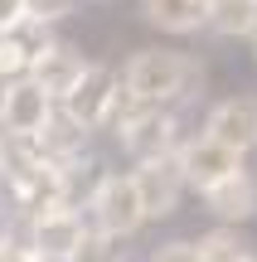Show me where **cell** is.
Returning <instances> with one entry per match:
<instances>
[{"instance_id": "6da1fadb", "label": "cell", "mask_w": 257, "mask_h": 262, "mask_svg": "<svg viewBox=\"0 0 257 262\" xmlns=\"http://www.w3.org/2000/svg\"><path fill=\"white\" fill-rule=\"evenodd\" d=\"M122 83L146 107H175L204 88V63L180 49H136L122 68Z\"/></svg>"}, {"instance_id": "7a4b0ae2", "label": "cell", "mask_w": 257, "mask_h": 262, "mask_svg": "<svg viewBox=\"0 0 257 262\" xmlns=\"http://www.w3.org/2000/svg\"><path fill=\"white\" fill-rule=\"evenodd\" d=\"M116 141L131 156V165H141V160H175L180 146H184V126L170 107H141L131 122L116 131Z\"/></svg>"}, {"instance_id": "3957f363", "label": "cell", "mask_w": 257, "mask_h": 262, "mask_svg": "<svg viewBox=\"0 0 257 262\" xmlns=\"http://www.w3.org/2000/svg\"><path fill=\"white\" fill-rule=\"evenodd\" d=\"M87 214H92L97 228H107V233H141V224H151L146 219V204H141V189H136L131 170H107V180L97 185V194L87 199Z\"/></svg>"}, {"instance_id": "277c9868", "label": "cell", "mask_w": 257, "mask_h": 262, "mask_svg": "<svg viewBox=\"0 0 257 262\" xmlns=\"http://www.w3.org/2000/svg\"><path fill=\"white\" fill-rule=\"evenodd\" d=\"M180 170H184V185L190 189H214L219 180H228V175H238L243 170V156L238 150H228L223 141H214V136H184V146H180Z\"/></svg>"}, {"instance_id": "5b68a950", "label": "cell", "mask_w": 257, "mask_h": 262, "mask_svg": "<svg viewBox=\"0 0 257 262\" xmlns=\"http://www.w3.org/2000/svg\"><path fill=\"white\" fill-rule=\"evenodd\" d=\"M54 44H58L54 25H44V19H34V15L10 19V25L0 29V73L5 78H25Z\"/></svg>"}, {"instance_id": "8992f818", "label": "cell", "mask_w": 257, "mask_h": 262, "mask_svg": "<svg viewBox=\"0 0 257 262\" xmlns=\"http://www.w3.org/2000/svg\"><path fill=\"white\" fill-rule=\"evenodd\" d=\"M116 93H122V78H116V68H107V63H87V73L78 78V88H73V93H68L58 107H68V112H73L83 126L102 131V126H107V112H112V102H116Z\"/></svg>"}, {"instance_id": "52a82bcc", "label": "cell", "mask_w": 257, "mask_h": 262, "mask_svg": "<svg viewBox=\"0 0 257 262\" xmlns=\"http://www.w3.org/2000/svg\"><path fill=\"white\" fill-rule=\"evenodd\" d=\"M131 180L141 189V204H146V219H170L184 199V170L180 160H141L131 165Z\"/></svg>"}, {"instance_id": "ba28073f", "label": "cell", "mask_w": 257, "mask_h": 262, "mask_svg": "<svg viewBox=\"0 0 257 262\" xmlns=\"http://www.w3.org/2000/svg\"><path fill=\"white\" fill-rule=\"evenodd\" d=\"M87 228H92V224H83L78 209H54V214L29 219V224H25V243L34 248L44 262H68V257H73V248L83 243Z\"/></svg>"}, {"instance_id": "9c48e42d", "label": "cell", "mask_w": 257, "mask_h": 262, "mask_svg": "<svg viewBox=\"0 0 257 262\" xmlns=\"http://www.w3.org/2000/svg\"><path fill=\"white\" fill-rule=\"evenodd\" d=\"M204 136L223 141L238 156L257 150V97H223V102H214L209 117H204Z\"/></svg>"}, {"instance_id": "30bf717a", "label": "cell", "mask_w": 257, "mask_h": 262, "mask_svg": "<svg viewBox=\"0 0 257 262\" xmlns=\"http://www.w3.org/2000/svg\"><path fill=\"white\" fill-rule=\"evenodd\" d=\"M10 199H15L19 219H44L54 214V209H68V189H63V170H58V160H49V165H39L34 175L15 180V185H5Z\"/></svg>"}, {"instance_id": "8fae6325", "label": "cell", "mask_w": 257, "mask_h": 262, "mask_svg": "<svg viewBox=\"0 0 257 262\" xmlns=\"http://www.w3.org/2000/svg\"><path fill=\"white\" fill-rule=\"evenodd\" d=\"M54 107H58V102L25 73V78H15V83H10V102H5V122H0V126L15 131V136H39L44 122L54 117Z\"/></svg>"}, {"instance_id": "7c38bea8", "label": "cell", "mask_w": 257, "mask_h": 262, "mask_svg": "<svg viewBox=\"0 0 257 262\" xmlns=\"http://www.w3.org/2000/svg\"><path fill=\"white\" fill-rule=\"evenodd\" d=\"M204 209H209L219 224H248L257 214V180L252 170H238V175L219 180L214 189H204Z\"/></svg>"}, {"instance_id": "4fadbf2b", "label": "cell", "mask_w": 257, "mask_h": 262, "mask_svg": "<svg viewBox=\"0 0 257 262\" xmlns=\"http://www.w3.org/2000/svg\"><path fill=\"white\" fill-rule=\"evenodd\" d=\"M83 73H87V58L78 54L73 44H63V39H58V44L49 49V54L39 58L34 68H29V78H34V83L44 88L54 102H63V97L78 88V78H83Z\"/></svg>"}, {"instance_id": "5bb4252c", "label": "cell", "mask_w": 257, "mask_h": 262, "mask_svg": "<svg viewBox=\"0 0 257 262\" xmlns=\"http://www.w3.org/2000/svg\"><path fill=\"white\" fill-rule=\"evenodd\" d=\"M141 19L165 34H199L209 29V0H141Z\"/></svg>"}, {"instance_id": "9a60e30c", "label": "cell", "mask_w": 257, "mask_h": 262, "mask_svg": "<svg viewBox=\"0 0 257 262\" xmlns=\"http://www.w3.org/2000/svg\"><path fill=\"white\" fill-rule=\"evenodd\" d=\"M87 141H92V126H83L68 107H54V117H49L44 131H39V146H44L49 160H73V156H83Z\"/></svg>"}, {"instance_id": "2e32d148", "label": "cell", "mask_w": 257, "mask_h": 262, "mask_svg": "<svg viewBox=\"0 0 257 262\" xmlns=\"http://www.w3.org/2000/svg\"><path fill=\"white\" fill-rule=\"evenodd\" d=\"M39 165H49L39 136H15V131H0V180H5V185L34 175Z\"/></svg>"}, {"instance_id": "e0dca14e", "label": "cell", "mask_w": 257, "mask_h": 262, "mask_svg": "<svg viewBox=\"0 0 257 262\" xmlns=\"http://www.w3.org/2000/svg\"><path fill=\"white\" fill-rule=\"evenodd\" d=\"M209 34L252 39L257 34V0H209Z\"/></svg>"}, {"instance_id": "ac0fdd59", "label": "cell", "mask_w": 257, "mask_h": 262, "mask_svg": "<svg viewBox=\"0 0 257 262\" xmlns=\"http://www.w3.org/2000/svg\"><path fill=\"white\" fill-rule=\"evenodd\" d=\"M58 170H63V189H68V209H83L87 199L97 194V185L107 180V170H102V160L97 156H73V160H58Z\"/></svg>"}, {"instance_id": "d6986e66", "label": "cell", "mask_w": 257, "mask_h": 262, "mask_svg": "<svg viewBox=\"0 0 257 262\" xmlns=\"http://www.w3.org/2000/svg\"><path fill=\"white\" fill-rule=\"evenodd\" d=\"M194 248H199V262H248L252 257L233 224H219V228H209V233H199Z\"/></svg>"}, {"instance_id": "ffe728a7", "label": "cell", "mask_w": 257, "mask_h": 262, "mask_svg": "<svg viewBox=\"0 0 257 262\" xmlns=\"http://www.w3.org/2000/svg\"><path fill=\"white\" fill-rule=\"evenodd\" d=\"M68 262H126V238L122 233H107V228H87L83 243L73 248V257Z\"/></svg>"}, {"instance_id": "44dd1931", "label": "cell", "mask_w": 257, "mask_h": 262, "mask_svg": "<svg viewBox=\"0 0 257 262\" xmlns=\"http://www.w3.org/2000/svg\"><path fill=\"white\" fill-rule=\"evenodd\" d=\"M73 10H78V0H25V15L44 19V25H63Z\"/></svg>"}, {"instance_id": "7402d4cb", "label": "cell", "mask_w": 257, "mask_h": 262, "mask_svg": "<svg viewBox=\"0 0 257 262\" xmlns=\"http://www.w3.org/2000/svg\"><path fill=\"white\" fill-rule=\"evenodd\" d=\"M146 262H199V248L184 243V238H170V243L151 248V257H146Z\"/></svg>"}, {"instance_id": "603a6c76", "label": "cell", "mask_w": 257, "mask_h": 262, "mask_svg": "<svg viewBox=\"0 0 257 262\" xmlns=\"http://www.w3.org/2000/svg\"><path fill=\"white\" fill-rule=\"evenodd\" d=\"M0 262H44V257H39L34 248L25 243V233H19V238H10V243L0 248Z\"/></svg>"}, {"instance_id": "cb8c5ba5", "label": "cell", "mask_w": 257, "mask_h": 262, "mask_svg": "<svg viewBox=\"0 0 257 262\" xmlns=\"http://www.w3.org/2000/svg\"><path fill=\"white\" fill-rule=\"evenodd\" d=\"M25 15V0H0V29L10 25V19H19Z\"/></svg>"}, {"instance_id": "d4e9b609", "label": "cell", "mask_w": 257, "mask_h": 262, "mask_svg": "<svg viewBox=\"0 0 257 262\" xmlns=\"http://www.w3.org/2000/svg\"><path fill=\"white\" fill-rule=\"evenodd\" d=\"M10 83H15V78H5V73H0V122H5V102H10Z\"/></svg>"}, {"instance_id": "484cf974", "label": "cell", "mask_w": 257, "mask_h": 262, "mask_svg": "<svg viewBox=\"0 0 257 262\" xmlns=\"http://www.w3.org/2000/svg\"><path fill=\"white\" fill-rule=\"evenodd\" d=\"M10 238H15V228H10V219H5V214H0V248H5V243H10Z\"/></svg>"}, {"instance_id": "4316f807", "label": "cell", "mask_w": 257, "mask_h": 262, "mask_svg": "<svg viewBox=\"0 0 257 262\" xmlns=\"http://www.w3.org/2000/svg\"><path fill=\"white\" fill-rule=\"evenodd\" d=\"M252 49H257V34H252Z\"/></svg>"}, {"instance_id": "83f0119b", "label": "cell", "mask_w": 257, "mask_h": 262, "mask_svg": "<svg viewBox=\"0 0 257 262\" xmlns=\"http://www.w3.org/2000/svg\"><path fill=\"white\" fill-rule=\"evenodd\" d=\"M248 262H257V257H248Z\"/></svg>"}]
</instances>
